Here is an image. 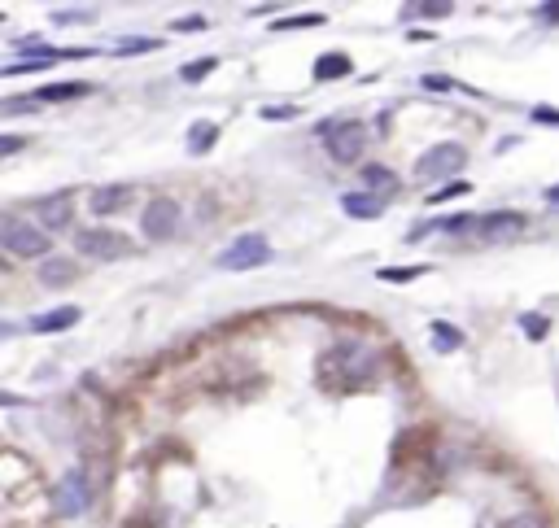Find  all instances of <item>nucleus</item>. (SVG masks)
<instances>
[{"mask_svg":"<svg viewBox=\"0 0 559 528\" xmlns=\"http://www.w3.org/2000/svg\"><path fill=\"white\" fill-rule=\"evenodd\" d=\"M75 249L92 262H118L132 254L136 245L123 232H114V227H83V232H75Z\"/></svg>","mask_w":559,"mask_h":528,"instance_id":"nucleus-1","label":"nucleus"},{"mask_svg":"<svg viewBox=\"0 0 559 528\" xmlns=\"http://www.w3.org/2000/svg\"><path fill=\"white\" fill-rule=\"evenodd\" d=\"M0 245L18 258H44L49 254V232H40L35 223H22V219H14V214H5V219H0Z\"/></svg>","mask_w":559,"mask_h":528,"instance_id":"nucleus-2","label":"nucleus"},{"mask_svg":"<svg viewBox=\"0 0 559 528\" xmlns=\"http://www.w3.org/2000/svg\"><path fill=\"white\" fill-rule=\"evenodd\" d=\"M263 262H271V245H267V236L249 232V236H236L232 245L223 249L219 267H223V271H249V267H263Z\"/></svg>","mask_w":559,"mask_h":528,"instance_id":"nucleus-3","label":"nucleus"},{"mask_svg":"<svg viewBox=\"0 0 559 528\" xmlns=\"http://www.w3.org/2000/svg\"><path fill=\"white\" fill-rule=\"evenodd\" d=\"M324 144L337 162H359L363 149H367V127L363 123H328Z\"/></svg>","mask_w":559,"mask_h":528,"instance_id":"nucleus-4","label":"nucleus"},{"mask_svg":"<svg viewBox=\"0 0 559 528\" xmlns=\"http://www.w3.org/2000/svg\"><path fill=\"white\" fill-rule=\"evenodd\" d=\"M468 162V153L459 144H433L420 162H415V179H442V175H455L459 166Z\"/></svg>","mask_w":559,"mask_h":528,"instance_id":"nucleus-5","label":"nucleus"},{"mask_svg":"<svg viewBox=\"0 0 559 528\" xmlns=\"http://www.w3.org/2000/svg\"><path fill=\"white\" fill-rule=\"evenodd\" d=\"M149 240H171L175 227H180V206H175L171 197H153L145 206V219H140Z\"/></svg>","mask_w":559,"mask_h":528,"instance_id":"nucleus-6","label":"nucleus"},{"mask_svg":"<svg viewBox=\"0 0 559 528\" xmlns=\"http://www.w3.org/2000/svg\"><path fill=\"white\" fill-rule=\"evenodd\" d=\"M53 511L57 515H83L88 511V476L83 472H70L57 480V489H53Z\"/></svg>","mask_w":559,"mask_h":528,"instance_id":"nucleus-7","label":"nucleus"},{"mask_svg":"<svg viewBox=\"0 0 559 528\" xmlns=\"http://www.w3.org/2000/svg\"><path fill=\"white\" fill-rule=\"evenodd\" d=\"M35 219H40L44 232H66L70 219H75V197L70 192H53V197L35 201Z\"/></svg>","mask_w":559,"mask_h":528,"instance_id":"nucleus-8","label":"nucleus"},{"mask_svg":"<svg viewBox=\"0 0 559 528\" xmlns=\"http://www.w3.org/2000/svg\"><path fill=\"white\" fill-rule=\"evenodd\" d=\"M123 206H132V188H127V184L92 192V214H118Z\"/></svg>","mask_w":559,"mask_h":528,"instance_id":"nucleus-9","label":"nucleus"},{"mask_svg":"<svg viewBox=\"0 0 559 528\" xmlns=\"http://www.w3.org/2000/svg\"><path fill=\"white\" fill-rule=\"evenodd\" d=\"M75 323H79V306H57L49 315H35L31 332H62V328H75Z\"/></svg>","mask_w":559,"mask_h":528,"instance_id":"nucleus-10","label":"nucleus"},{"mask_svg":"<svg viewBox=\"0 0 559 528\" xmlns=\"http://www.w3.org/2000/svg\"><path fill=\"white\" fill-rule=\"evenodd\" d=\"M363 184L372 188V197L389 201V192H398V175L389 166H363Z\"/></svg>","mask_w":559,"mask_h":528,"instance_id":"nucleus-11","label":"nucleus"},{"mask_svg":"<svg viewBox=\"0 0 559 528\" xmlns=\"http://www.w3.org/2000/svg\"><path fill=\"white\" fill-rule=\"evenodd\" d=\"M341 210L354 214V219H376V214L385 210V201H380V197H363V192H346V197H341Z\"/></svg>","mask_w":559,"mask_h":528,"instance_id":"nucleus-12","label":"nucleus"},{"mask_svg":"<svg viewBox=\"0 0 559 528\" xmlns=\"http://www.w3.org/2000/svg\"><path fill=\"white\" fill-rule=\"evenodd\" d=\"M40 280L49 288H62L75 280V267H70V258H49V262H40Z\"/></svg>","mask_w":559,"mask_h":528,"instance_id":"nucleus-13","label":"nucleus"},{"mask_svg":"<svg viewBox=\"0 0 559 528\" xmlns=\"http://www.w3.org/2000/svg\"><path fill=\"white\" fill-rule=\"evenodd\" d=\"M341 75H350V57L346 53H324L315 62V79H341Z\"/></svg>","mask_w":559,"mask_h":528,"instance_id":"nucleus-14","label":"nucleus"},{"mask_svg":"<svg viewBox=\"0 0 559 528\" xmlns=\"http://www.w3.org/2000/svg\"><path fill=\"white\" fill-rule=\"evenodd\" d=\"M214 140H219V127L193 123V131H188V153H206V149H214Z\"/></svg>","mask_w":559,"mask_h":528,"instance_id":"nucleus-15","label":"nucleus"},{"mask_svg":"<svg viewBox=\"0 0 559 528\" xmlns=\"http://www.w3.org/2000/svg\"><path fill=\"white\" fill-rule=\"evenodd\" d=\"M459 345H463L459 328H450V323H433V350L437 354H450V350H459Z\"/></svg>","mask_w":559,"mask_h":528,"instance_id":"nucleus-16","label":"nucleus"},{"mask_svg":"<svg viewBox=\"0 0 559 528\" xmlns=\"http://www.w3.org/2000/svg\"><path fill=\"white\" fill-rule=\"evenodd\" d=\"M455 14V5L450 0H424V5H407V18H446Z\"/></svg>","mask_w":559,"mask_h":528,"instance_id":"nucleus-17","label":"nucleus"},{"mask_svg":"<svg viewBox=\"0 0 559 528\" xmlns=\"http://www.w3.org/2000/svg\"><path fill=\"white\" fill-rule=\"evenodd\" d=\"M324 14H297V18H276L271 31H302V27H324Z\"/></svg>","mask_w":559,"mask_h":528,"instance_id":"nucleus-18","label":"nucleus"},{"mask_svg":"<svg viewBox=\"0 0 559 528\" xmlns=\"http://www.w3.org/2000/svg\"><path fill=\"white\" fill-rule=\"evenodd\" d=\"M88 83H53V88L40 92V101H70V96H83Z\"/></svg>","mask_w":559,"mask_h":528,"instance_id":"nucleus-19","label":"nucleus"},{"mask_svg":"<svg viewBox=\"0 0 559 528\" xmlns=\"http://www.w3.org/2000/svg\"><path fill=\"white\" fill-rule=\"evenodd\" d=\"M485 227H525V219L511 210H498V214H485Z\"/></svg>","mask_w":559,"mask_h":528,"instance_id":"nucleus-20","label":"nucleus"},{"mask_svg":"<svg viewBox=\"0 0 559 528\" xmlns=\"http://www.w3.org/2000/svg\"><path fill=\"white\" fill-rule=\"evenodd\" d=\"M210 70H214V57H201V62H188V66H184V79L197 83V79H206Z\"/></svg>","mask_w":559,"mask_h":528,"instance_id":"nucleus-21","label":"nucleus"},{"mask_svg":"<svg viewBox=\"0 0 559 528\" xmlns=\"http://www.w3.org/2000/svg\"><path fill=\"white\" fill-rule=\"evenodd\" d=\"M520 328L529 332V341H542V336H546V319L542 315H520Z\"/></svg>","mask_w":559,"mask_h":528,"instance_id":"nucleus-22","label":"nucleus"},{"mask_svg":"<svg viewBox=\"0 0 559 528\" xmlns=\"http://www.w3.org/2000/svg\"><path fill=\"white\" fill-rule=\"evenodd\" d=\"M468 184H446L442 192H428V201H455V197H468Z\"/></svg>","mask_w":559,"mask_h":528,"instance_id":"nucleus-23","label":"nucleus"},{"mask_svg":"<svg viewBox=\"0 0 559 528\" xmlns=\"http://www.w3.org/2000/svg\"><path fill=\"white\" fill-rule=\"evenodd\" d=\"M297 114H302L297 105H267V110H263L267 123H280V118H297Z\"/></svg>","mask_w":559,"mask_h":528,"instance_id":"nucleus-24","label":"nucleus"},{"mask_svg":"<svg viewBox=\"0 0 559 528\" xmlns=\"http://www.w3.org/2000/svg\"><path fill=\"white\" fill-rule=\"evenodd\" d=\"M53 18L62 22V27H66V22H92V14H88V9H57Z\"/></svg>","mask_w":559,"mask_h":528,"instance_id":"nucleus-25","label":"nucleus"},{"mask_svg":"<svg viewBox=\"0 0 559 528\" xmlns=\"http://www.w3.org/2000/svg\"><path fill=\"white\" fill-rule=\"evenodd\" d=\"M424 88H433V92H455L459 83H455V79H442V75H424Z\"/></svg>","mask_w":559,"mask_h":528,"instance_id":"nucleus-26","label":"nucleus"},{"mask_svg":"<svg viewBox=\"0 0 559 528\" xmlns=\"http://www.w3.org/2000/svg\"><path fill=\"white\" fill-rule=\"evenodd\" d=\"M158 40H123V53H153Z\"/></svg>","mask_w":559,"mask_h":528,"instance_id":"nucleus-27","label":"nucleus"},{"mask_svg":"<svg viewBox=\"0 0 559 528\" xmlns=\"http://www.w3.org/2000/svg\"><path fill=\"white\" fill-rule=\"evenodd\" d=\"M503 528H542L538 515H516V520H507Z\"/></svg>","mask_w":559,"mask_h":528,"instance_id":"nucleus-28","label":"nucleus"},{"mask_svg":"<svg viewBox=\"0 0 559 528\" xmlns=\"http://www.w3.org/2000/svg\"><path fill=\"white\" fill-rule=\"evenodd\" d=\"M533 118H538V123H546V127H559V110H546V105H538V110H533Z\"/></svg>","mask_w":559,"mask_h":528,"instance_id":"nucleus-29","label":"nucleus"},{"mask_svg":"<svg viewBox=\"0 0 559 528\" xmlns=\"http://www.w3.org/2000/svg\"><path fill=\"white\" fill-rule=\"evenodd\" d=\"M420 275V267H411V271H380V280H394V284H402V280H415Z\"/></svg>","mask_w":559,"mask_h":528,"instance_id":"nucleus-30","label":"nucleus"},{"mask_svg":"<svg viewBox=\"0 0 559 528\" xmlns=\"http://www.w3.org/2000/svg\"><path fill=\"white\" fill-rule=\"evenodd\" d=\"M180 31H206V18H184V22H175Z\"/></svg>","mask_w":559,"mask_h":528,"instance_id":"nucleus-31","label":"nucleus"},{"mask_svg":"<svg viewBox=\"0 0 559 528\" xmlns=\"http://www.w3.org/2000/svg\"><path fill=\"white\" fill-rule=\"evenodd\" d=\"M18 149H22L18 136H0V153H18Z\"/></svg>","mask_w":559,"mask_h":528,"instance_id":"nucleus-32","label":"nucleus"},{"mask_svg":"<svg viewBox=\"0 0 559 528\" xmlns=\"http://www.w3.org/2000/svg\"><path fill=\"white\" fill-rule=\"evenodd\" d=\"M542 14H546V18H555V22H559V5H546V9H542Z\"/></svg>","mask_w":559,"mask_h":528,"instance_id":"nucleus-33","label":"nucleus"},{"mask_svg":"<svg viewBox=\"0 0 559 528\" xmlns=\"http://www.w3.org/2000/svg\"><path fill=\"white\" fill-rule=\"evenodd\" d=\"M546 201H551V206H559V188H551V192H546Z\"/></svg>","mask_w":559,"mask_h":528,"instance_id":"nucleus-34","label":"nucleus"}]
</instances>
